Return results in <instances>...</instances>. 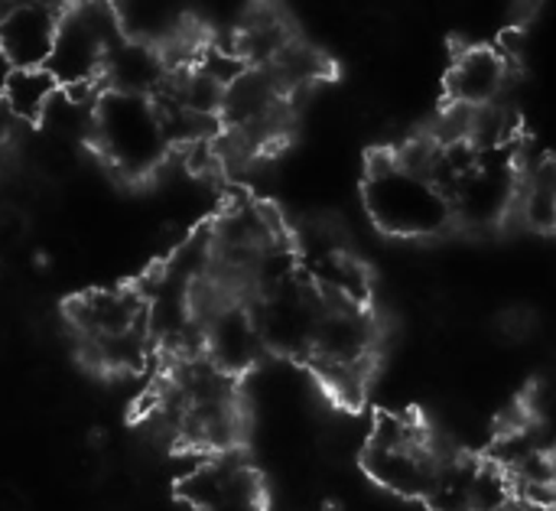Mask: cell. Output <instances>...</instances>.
Returning <instances> with one entry per match:
<instances>
[{"label": "cell", "mask_w": 556, "mask_h": 511, "mask_svg": "<svg viewBox=\"0 0 556 511\" xmlns=\"http://www.w3.org/2000/svg\"><path fill=\"white\" fill-rule=\"evenodd\" d=\"M91 144L104 163L127 179L153 176L176 147L156 98L111 88L98 91Z\"/></svg>", "instance_id": "obj_1"}, {"label": "cell", "mask_w": 556, "mask_h": 511, "mask_svg": "<svg viewBox=\"0 0 556 511\" xmlns=\"http://www.w3.org/2000/svg\"><path fill=\"white\" fill-rule=\"evenodd\" d=\"M182 496L195 511H264L261 479L228 453L195 466L182 483Z\"/></svg>", "instance_id": "obj_8"}, {"label": "cell", "mask_w": 556, "mask_h": 511, "mask_svg": "<svg viewBox=\"0 0 556 511\" xmlns=\"http://www.w3.org/2000/svg\"><path fill=\"white\" fill-rule=\"evenodd\" d=\"M121 23L101 0H72L62 7L59 33L46 68L62 88H101L111 49L121 42Z\"/></svg>", "instance_id": "obj_5"}, {"label": "cell", "mask_w": 556, "mask_h": 511, "mask_svg": "<svg viewBox=\"0 0 556 511\" xmlns=\"http://www.w3.org/2000/svg\"><path fill=\"white\" fill-rule=\"evenodd\" d=\"M365 202L378 228L397 238H427L456 222L450 199L427 176L407 170L394 153L371 160Z\"/></svg>", "instance_id": "obj_4"}, {"label": "cell", "mask_w": 556, "mask_h": 511, "mask_svg": "<svg viewBox=\"0 0 556 511\" xmlns=\"http://www.w3.org/2000/svg\"><path fill=\"white\" fill-rule=\"evenodd\" d=\"M195 313L202 326V356L215 369L238 378L257 365L267 346L257 329L251 303L231 294H215L205 303H195Z\"/></svg>", "instance_id": "obj_6"}, {"label": "cell", "mask_w": 556, "mask_h": 511, "mask_svg": "<svg viewBox=\"0 0 556 511\" xmlns=\"http://www.w3.org/2000/svg\"><path fill=\"white\" fill-rule=\"evenodd\" d=\"M10 121H13V117H10V114H7V108L0 104V140L7 137V127H10Z\"/></svg>", "instance_id": "obj_12"}, {"label": "cell", "mask_w": 556, "mask_h": 511, "mask_svg": "<svg viewBox=\"0 0 556 511\" xmlns=\"http://www.w3.org/2000/svg\"><path fill=\"white\" fill-rule=\"evenodd\" d=\"M508 55L492 46H472L456 55L450 75H446V91L450 101L459 108H489L498 104L505 88H508Z\"/></svg>", "instance_id": "obj_9"}, {"label": "cell", "mask_w": 556, "mask_h": 511, "mask_svg": "<svg viewBox=\"0 0 556 511\" xmlns=\"http://www.w3.org/2000/svg\"><path fill=\"white\" fill-rule=\"evenodd\" d=\"M515 212L525 219L528 228L541 235L556 232V163L544 160L531 170H521Z\"/></svg>", "instance_id": "obj_11"}, {"label": "cell", "mask_w": 556, "mask_h": 511, "mask_svg": "<svg viewBox=\"0 0 556 511\" xmlns=\"http://www.w3.org/2000/svg\"><path fill=\"white\" fill-rule=\"evenodd\" d=\"M68 313L94 365L108 372H137L147 362L153 333L140 290H94L78 297Z\"/></svg>", "instance_id": "obj_2"}, {"label": "cell", "mask_w": 556, "mask_h": 511, "mask_svg": "<svg viewBox=\"0 0 556 511\" xmlns=\"http://www.w3.org/2000/svg\"><path fill=\"white\" fill-rule=\"evenodd\" d=\"M440 463L443 457L437 453L420 417L404 411H384L375 417L362 450V466L384 493L424 502Z\"/></svg>", "instance_id": "obj_3"}, {"label": "cell", "mask_w": 556, "mask_h": 511, "mask_svg": "<svg viewBox=\"0 0 556 511\" xmlns=\"http://www.w3.org/2000/svg\"><path fill=\"white\" fill-rule=\"evenodd\" d=\"M62 7L55 0H7L0 7V49L13 68H42L52 55Z\"/></svg>", "instance_id": "obj_7"}, {"label": "cell", "mask_w": 556, "mask_h": 511, "mask_svg": "<svg viewBox=\"0 0 556 511\" xmlns=\"http://www.w3.org/2000/svg\"><path fill=\"white\" fill-rule=\"evenodd\" d=\"M55 91H59V82L52 78V72L46 65L42 68H13L0 88V104L7 108V114L13 121L39 124Z\"/></svg>", "instance_id": "obj_10"}]
</instances>
